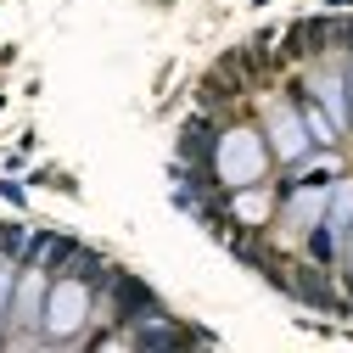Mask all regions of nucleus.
<instances>
[{
    "instance_id": "obj_1",
    "label": "nucleus",
    "mask_w": 353,
    "mask_h": 353,
    "mask_svg": "<svg viewBox=\"0 0 353 353\" xmlns=\"http://www.w3.org/2000/svg\"><path fill=\"white\" fill-rule=\"evenodd\" d=\"M107 292H112V320H118V325H135V320H157V314H163L157 297H152V286L135 281V275H118V270H112Z\"/></svg>"
},
{
    "instance_id": "obj_2",
    "label": "nucleus",
    "mask_w": 353,
    "mask_h": 353,
    "mask_svg": "<svg viewBox=\"0 0 353 353\" xmlns=\"http://www.w3.org/2000/svg\"><path fill=\"white\" fill-rule=\"evenodd\" d=\"M286 292H292V297H303V303H314V308H336V314H353V308H342V303H336V286H331V275L320 270V263H297Z\"/></svg>"
},
{
    "instance_id": "obj_3",
    "label": "nucleus",
    "mask_w": 353,
    "mask_h": 353,
    "mask_svg": "<svg viewBox=\"0 0 353 353\" xmlns=\"http://www.w3.org/2000/svg\"><path fill=\"white\" fill-rule=\"evenodd\" d=\"M336 39V23H325V17H303V23H292L286 28V46H281V57L286 62H297V57H314V51H325Z\"/></svg>"
},
{
    "instance_id": "obj_5",
    "label": "nucleus",
    "mask_w": 353,
    "mask_h": 353,
    "mask_svg": "<svg viewBox=\"0 0 353 353\" xmlns=\"http://www.w3.org/2000/svg\"><path fill=\"white\" fill-rule=\"evenodd\" d=\"M51 314H57V325H73V320H79V292H73V297L62 292V297L51 303Z\"/></svg>"
},
{
    "instance_id": "obj_4",
    "label": "nucleus",
    "mask_w": 353,
    "mask_h": 353,
    "mask_svg": "<svg viewBox=\"0 0 353 353\" xmlns=\"http://www.w3.org/2000/svg\"><path fill=\"white\" fill-rule=\"evenodd\" d=\"M180 157H191V163H208V157H213V123H208V118H185V129H180Z\"/></svg>"
}]
</instances>
